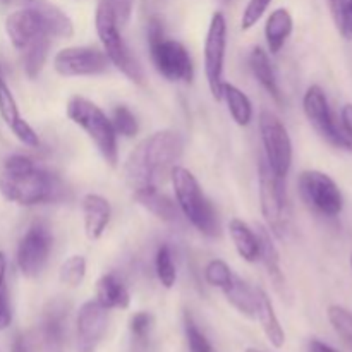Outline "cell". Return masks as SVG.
<instances>
[{"mask_svg":"<svg viewBox=\"0 0 352 352\" xmlns=\"http://www.w3.org/2000/svg\"><path fill=\"white\" fill-rule=\"evenodd\" d=\"M134 199L138 201V205L143 206L151 215L164 220V222L177 220V206H175V203L167 195L158 191V188H155V186L136 189L134 191Z\"/></svg>","mask_w":352,"mask_h":352,"instance_id":"19","label":"cell"},{"mask_svg":"<svg viewBox=\"0 0 352 352\" xmlns=\"http://www.w3.org/2000/svg\"><path fill=\"white\" fill-rule=\"evenodd\" d=\"M6 270H7L6 254L0 251V289L6 287Z\"/></svg>","mask_w":352,"mask_h":352,"instance_id":"45","label":"cell"},{"mask_svg":"<svg viewBox=\"0 0 352 352\" xmlns=\"http://www.w3.org/2000/svg\"><path fill=\"white\" fill-rule=\"evenodd\" d=\"M82 215H85V232L88 239H100L112 217L109 199L93 192L86 195L82 198Z\"/></svg>","mask_w":352,"mask_h":352,"instance_id":"16","label":"cell"},{"mask_svg":"<svg viewBox=\"0 0 352 352\" xmlns=\"http://www.w3.org/2000/svg\"><path fill=\"white\" fill-rule=\"evenodd\" d=\"M184 150V141L175 131L164 129L144 138L127 157L124 175L131 188H157L170 175Z\"/></svg>","mask_w":352,"mask_h":352,"instance_id":"1","label":"cell"},{"mask_svg":"<svg viewBox=\"0 0 352 352\" xmlns=\"http://www.w3.org/2000/svg\"><path fill=\"white\" fill-rule=\"evenodd\" d=\"M0 192L21 206H34L60 201L65 188L57 175L40 168L31 158L12 155L0 168Z\"/></svg>","mask_w":352,"mask_h":352,"instance_id":"2","label":"cell"},{"mask_svg":"<svg viewBox=\"0 0 352 352\" xmlns=\"http://www.w3.org/2000/svg\"><path fill=\"white\" fill-rule=\"evenodd\" d=\"M107 2H109L110 7H112L117 23H119L120 26H124V24L129 21L131 12H133L134 0H107Z\"/></svg>","mask_w":352,"mask_h":352,"instance_id":"40","label":"cell"},{"mask_svg":"<svg viewBox=\"0 0 352 352\" xmlns=\"http://www.w3.org/2000/svg\"><path fill=\"white\" fill-rule=\"evenodd\" d=\"M260 201L261 213L268 230L278 239H285L291 230V206L284 177H278L267 160L260 162Z\"/></svg>","mask_w":352,"mask_h":352,"instance_id":"7","label":"cell"},{"mask_svg":"<svg viewBox=\"0 0 352 352\" xmlns=\"http://www.w3.org/2000/svg\"><path fill=\"white\" fill-rule=\"evenodd\" d=\"M155 270H157V277L160 284L165 289L174 287L175 280H177V270H175L174 256H172V250L168 244H162L155 256Z\"/></svg>","mask_w":352,"mask_h":352,"instance_id":"29","label":"cell"},{"mask_svg":"<svg viewBox=\"0 0 352 352\" xmlns=\"http://www.w3.org/2000/svg\"><path fill=\"white\" fill-rule=\"evenodd\" d=\"M10 131H12L14 136H16L17 140L21 141V143L26 144V146L36 148L38 144H40V140H38V134L34 133L33 127H31L30 124H28L24 119H21L19 122L14 124V126L10 127Z\"/></svg>","mask_w":352,"mask_h":352,"instance_id":"39","label":"cell"},{"mask_svg":"<svg viewBox=\"0 0 352 352\" xmlns=\"http://www.w3.org/2000/svg\"><path fill=\"white\" fill-rule=\"evenodd\" d=\"M351 267H352V254H351Z\"/></svg>","mask_w":352,"mask_h":352,"instance_id":"48","label":"cell"},{"mask_svg":"<svg viewBox=\"0 0 352 352\" xmlns=\"http://www.w3.org/2000/svg\"><path fill=\"white\" fill-rule=\"evenodd\" d=\"M10 352H30V347H28L26 339L23 336L14 337L12 344H10Z\"/></svg>","mask_w":352,"mask_h":352,"instance_id":"44","label":"cell"},{"mask_svg":"<svg viewBox=\"0 0 352 352\" xmlns=\"http://www.w3.org/2000/svg\"><path fill=\"white\" fill-rule=\"evenodd\" d=\"M12 323V308H10L9 302V294H7V289H0V332L7 330Z\"/></svg>","mask_w":352,"mask_h":352,"instance_id":"41","label":"cell"},{"mask_svg":"<svg viewBox=\"0 0 352 352\" xmlns=\"http://www.w3.org/2000/svg\"><path fill=\"white\" fill-rule=\"evenodd\" d=\"M33 7L38 10L43 23L45 31L50 36L57 38H71L74 34V26L69 19L67 14L62 12L57 6L47 2V0H33Z\"/></svg>","mask_w":352,"mask_h":352,"instance_id":"20","label":"cell"},{"mask_svg":"<svg viewBox=\"0 0 352 352\" xmlns=\"http://www.w3.org/2000/svg\"><path fill=\"white\" fill-rule=\"evenodd\" d=\"M254 292H256V311H254V318H258V322H260L268 342L275 349H280L285 344V332L282 329L280 322H278V316L275 313L274 305H272V299L268 298V294L263 289H254Z\"/></svg>","mask_w":352,"mask_h":352,"instance_id":"17","label":"cell"},{"mask_svg":"<svg viewBox=\"0 0 352 352\" xmlns=\"http://www.w3.org/2000/svg\"><path fill=\"white\" fill-rule=\"evenodd\" d=\"M54 246V236L43 223H34L28 229L17 246V267L28 278H34L41 274L47 265Z\"/></svg>","mask_w":352,"mask_h":352,"instance_id":"12","label":"cell"},{"mask_svg":"<svg viewBox=\"0 0 352 352\" xmlns=\"http://www.w3.org/2000/svg\"><path fill=\"white\" fill-rule=\"evenodd\" d=\"M153 329V316L146 311H140L131 316L129 330L138 342H146Z\"/></svg>","mask_w":352,"mask_h":352,"instance_id":"37","label":"cell"},{"mask_svg":"<svg viewBox=\"0 0 352 352\" xmlns=\"http://www.w3.org/2000/svg\"><path fill=\"white\" fill-rule=\"evenodd\" d=\"M302 109H305L306 117L313 129L332 146L340 148V150H349V141L346 134L342 133V127L333 117L332 109H330L329 98L325 91L318 85H313L306 89L305 98H302Z\"/></svg>","mask_w":352,"mask_h":352,"instance_id":"10","label":"cell"},{"mask_svg":"<svg viewBox=\"0 0 352 352\" xmlns=\"http://www.w3.org/2000/svg\"><path fill=\"white\" fill-rule=\"evenodd\" d=\"M65 110L69 119L88 134L105 162L116 167L119 160V150H117V133L113 129L112 119H109L96 103L85 96L69 98Z\"/></svg>","mask_w":352,"mask_h":352,"instance_id":"4","label":"cell"},{"mask_svg":"<svg viewBox=\"0 0 352 352\" xmlns=\"http://www.w3.org/2000/svg\"><path fill=\"white\" fill-rule=\"evenodd\" d=\"M6 31L10 43L16 48H19V50H23L38 34L47 33L43 23H41L40 14H38L34 7H28V9H21L10 14L6 21Z\"/></svg>","mask_w":352,"mask_h":352,"instance_id":"15","label":"cell"},{"mask_svg":"<svg viewBox=\"0 0 352 352\" xmlns=\"http://www.w3.org/2000/svg\"><path fill=\"white\" fill-rule=\"evenodd\" d=\"M86 277V258L81 254H72L64 263L60 265L58 270V278L67 287H79Z\"/></svg>","mask_w":352,"mask_h":352,"instance_id":"30","label":"cell"},{"mask_svg":"<svg viewBox=\"0 0 352 352\" xmlns=\"http://www.w3.org/2000/svg\"><path fill=\"white\" fill-rule=\"evenodd\" d=\"M232 277V270H230L229 265L222 260H212L205 267V280L208 282L212 287L220 289V291H223V289L230 284Z\"/></svg>","mask_w":352,"mask_h":352,"instance_id":"36","label":"cell"},{"mask_svg":"<svg viewBox=\"0 0 352 352\" xmlns=\"http://www.w3.org/2000/svg\"><path fill=\"white\" fill-rule=\"evenodd\" d=\"M292 28H294V21L287 9L280 7L270 14L267 24H265V36H267V43L272 54H278L282 50L287 38L291 36Z\"/></svg>","mask_w":352,"mask_h":352,"instance_id":"22","label":"cell"},{"mask_svg":"<svg viewBox=\"0 0 352 352\" xmlns=\"http://www.w3.org/2000/svg\"><path fill=\"white\" fill-rule=\"evenodd\" d=\"M148 43L151 60L158 74L172 82L192 81L191 55L184 45L165 36L164 26L158 17H151L148 23Z\"/></svg>","mask_w":352,"mask_h":352,"instance_id":"5","label":"cell"},{"mask_svg":"<svg viewBox=\"0 0 352 352\" xmlns=\"http://www.w3.org/2000/svg\"><path fill=\"white\" fill-rule=\"evenodd\" d=\"M309 352H339V351L333 349L332 346L325 344L323 340L313 339L311 342H309Z\"/></svg>","mask_w":352,"mask_h":352,"instance_id":"43","label":"cell"},{"mask_svg":"<svg viewBox=\"0 0 352 352\" xmlns=\"http://www.w3.org/2000/svg\"><path fill=\"white\" fill-rule=\"evenodd\" d=\"M112 124L116 133L124 138H134L138 134V131H140L136 116H134V113L124 105L116 107V110H113Z\"/></svg>","mask_w":352,"mask_h":352,"instance_id":"35","label":"cell"},{"mask_svg":"<svg viewBox=\"0 0 352 352\" xmlns=\"http://www.w3.org/2000/svg\"><path fill=\"white\" fill-rule=\"evenodd\" d=\"M96 299L105 309H127L131 305V294L124 282L117 275L105 274L96 282Z\"/></svg>","mask_w":352,"mask_h":352,"instance_id":"18","label":"cell"},{"mask_svg":"<svg viewBox=\"0 0 352 352\" xmlns=\"http://www.w3.org/2000/svg\"><path fill=\"white\" fill-rule=\"evenodd\" d=\"M222 292L227 298V301H229L241 315L248 316V318H254V311H256V292L251 287H248L246 282H243L239 277L234 275L230 284L227 285Z\"/></svg>","mask_w":352,"mask_h":352,"instance_id":"24","label":"cell"},{"mask_svg":"<svg viewBox=\"0 0 352 352\" xmlns=\"http://www.w3.org/2000/svg\"><path fill=\"white\" fill-rule=\"evenodd\" d=\"M0 117L3 119V122L10 127L16 122H19L23 117L19 116V109H17V103L14 100L12 91L7 86L6 79L0 78Z\"/></svg>","mask_w":352,"mask_h":352,"instance_id":"34","label":"cell"},{"mask_svg":"<svg viewBox=\"0 0 352 352\" xmlns=\"http://www.w3.org/2000/svg\"><path fill=\"white\" fill-rule=\"evenodd\" d=\"M298 186L302 199L313 212L329 219H333L342 212V192L337 182L325 172L305 170L299 175Z\"/></svg>","mask_w":352,"mask_h":352,"instance_id":"8","label":"cell"},{"mask_svg":"<svg viewBox=\"0 0 352 352\" xmlns=\"http://www.w3.org/2000/svg\"><path fill=\"white\" fill-rule=\"evenodd\" d=\"M170 181L186 219L205 236H219V217L210 199L203 195L195 175L188 168L175 165L170 172Z\"/></svg>","mask_w":352,"mask_h":352,"instance_id":"3","label":"cell"},{"mask_svg":"<svg viewBox=\"0 0 352 352\" xmlns=\"http://www.w3.org/2000/svg\"><path fill=\"white\" fill-rule=\"evenodd\" d=\"M260 133L265 160L278 177H287L292 165V141L282 120L270 110L260 113Z\"/></svg>","mask_w":352,"mask_h":352,"instance_id":"9","label":"cell"},{"mask_svg":"<svg viewBox=\"0 0 352 352\" xmlns=\"http://www.w3.org/2000/svg\"><path fill=\"white\" fill-rule=\"evenodd\" d=\"M258 241H260V260L263 261L265 268L268 270L272 280L277 284V287H280L284 284V275L280 270V260H278V251L275 248V244L272 243V236L267 229L263 227H258L256 229Z\"/></svg>","mask_w":352,"mask_h":352,"instance_id":"27","label":"cell"},{"mask_svg":"<svg viewBox=\"0 0 352 352\" xmlns=\"http://www.w3.org/2000/svg\"><path fill=\"white\" fill-rule=\"evenodd\" d=\"M340 127H342V133L346 134L347 141H349V146L352 151V103H346L340 113Z\"/></svg>","mask_w":352,"mask_h":352,"instance_id":"42","label":"cell"},{"mask_svg":"<svg viewBox=\"0 0 352 352\" xmlns=\"http://www.w3.org/2000/svg\"><path fill=\"white\" fill-rule=\"evenodd\" d=\"M229 234L243 260H246L248 263L260 260V241H258L256 232L248 223L239 219H232L229 222Z\"/></svg>","mask_w":352,"mask_h":352,"instance_id":"21","label":"cell"},{"mask_svg":"<svg viewBox=\"0 0 352 352\" xmlns=\"http://www.w3.org/2000/svg\"><path fill=\"white\" fill-rule=\"evenodd\" d=\"M0 78H2V65H0Z\"/></svg>","mask_w":352,"mask_h":352,"instance_id":"47","label":"cell"},{"mask_svg":"<svg viewBox=\"0 0 352 352\" xmlns=\"http://www.w3.org/2000/svg\"><path fill=\"white\" fill-rule=\"evenodd\" d=\"M184 332L189 352H217L215 347L208 340V337L201 332V329L196 325V322L189 313L184 315Z\"/></svg>","mask_w":352,"mask_h":352,"instance_id":"33","label":"cell"},{"mask_svg":"<svg viewBox=\"0 0 352 352\" xmlns=\"http://www.w3.org/2000/svg\"><path fill=\"white\" fill-rule=\"evenodd\" d=\"M272 3V0H250V3L246 6L243 12V19H241V28L244 31L251 30L258 21L263 17L265 10L268 9V6Z\"/></svg>","mask_w":352,"mask_h":352,"instance_id":"38","label":"cell"},{"mask_svg":"<svg viewBox=\"0 0 352 352\" xmlns=\"http://www.w3.org/2000/svg\"><path fill=\"white\" fill-rule=\"evenodd\" d=\"M244 352H263V351H260V349H254V347H248L246 351Z\"/></svg>","mask_w":352,"mask_h":352,"instance_id":"46","label":"cell"},{"mask_svg":"<svg viewBox=\"0 0 352 352\" xmlns=\"http://www.w3.org/2000/svg\"><path fill=\"white\" fill-rule=\"evenodd\" d=\"M109 67L105 52L93 47H67L54 57V69L64 78L102 74Z\"/></svg>","mask_w":352,"mask_h":352,"instance_id":"13","label":"cell"},{"mask_svg":"<svg viewBox=\"0 0 352 352\" xmlns=\"http://www.w3.org/2000/svg\"><path fill=\"white\" fill-rule=\"evenodd\" d=\"M250 65L258 82L274 96L275 102L282 103V93L280 88H278L277 76H275V71L272 67V62L268 58L267 52L261 50L260 47H254L250 54Z\"/></svg>","mask_w":352,"mask_h":352,"instance_id":"23","label":"cell"},{"mask_svg":"<svg viewBox=\"0 0 352 352\" xmlns=\"http://www.w3.org/2000/svg\"><path fill=\"white\" fill-rule=\"evenodd\" d=\"M109 327V309L98 301H88L79 308L76 318V344L78 352H95Z\"/></svg>","mask_w":352,"mask_h":352,"instance_id":"14","label":"cell"},{"mask_svg":"<svg viewBox=\"0 0 352 352\" xmlns=\"http://www.w3.org/2000/svg\"><path fill=\"white\" fill-rule=\"evenodd\" d=\"M330 320V325L337 332V336L342 339V342L349 347L352 352V313L342 306L332 305L327 311Z\"/></svg>","mask_w":352,"mask_h":352,"instance_id":"32","label":"cell"},{"mask_svg":"<svg viewBox=\"0 0 352 352\" xmlns=\"http://www.w3.org/2000/svg\"><path fill=\"white\" fill-rule=\"evenodd\" d=\"M227 47V23L222 12H215L210 21L205 41V74L212 96L220 102L223 86V58Z\"/></svg>","mask_w":352,"mask_h":352,"instance_id":"11","label":"cell"},{"mask_svg":"<svg viewBox=\"0 0 352 352\" xmlns=\"http://www.w3.org/2000/svg\"><path fill=\"white\" fill-rule=\"evenodd\" d=\"M329 7L340 36L352 40V0H329Z\"/></svg>","mask_w":352,"mask_h":352,"instance_id":"31","label":"cell"},{"mask_svg":"<svg viewBox=\"0 0 352 352\" xmlns=\"http://www.w3.org/2000/svg\"><path fill=\"white\" fill-rule=\"evenodd\" d=\"M67 318V311L62 306L52 305L43 320V339L48 347L58 349L64 340V323Z\"/></svg>","mask_w":352,"mask_h":352,"instance_id":"28","label":"cell"},{"mask_svg":"<svg viewBox=\"0 0 352 352\" xmlns=\"http://www.w3.org/2000/svg\"><path fill=\"white\" fill-rule=\"evenodd\" d=\"M95 26L96 33H98L100 41H102L103 48H105V55L122 74H126L131 81L141 85L144 79L143 69L138 64L136 57L131 54L127 48L126 41L122 40L119 31V23L116 19L112 7L107 0H100L98 7H96L95 16Z\"/></svg>","mask_w":352,"mask_h":352,"instance_id":"6","label":"cell"},{"mask_svg":"<svg viewBox=\"0 0 352 352\" xmlns=\"http://www.w3.org/2000/svg\"><path fill=\"white\" fill-rule=\"evenodd\" d=\"M222 98L227 102V109H229L230 116L236 120L237 126L246 127L253 120V105H251V100L237 86L230 85V82H223Z\"/></svg>","mask_w":352,"mask_h":352,"instance_id":"25","label":"cell"},{"mask_svg":"<svg viewBox=\"0 0 352 352\" xmlns=\"http://www.w3.org/2000/svg\"><path fill=\"white\" fill-rule=\"evenodd\" d=\"M50 38L47 33L38 34L36 38L30 41L23 48V65L26 71L28 78L34 79L43 69L45 60L48 57V47H50Z\"/></svg>","mask_w":352,"mask_h":352,"instance_id":"26","label":"cell"}]
</instances>
